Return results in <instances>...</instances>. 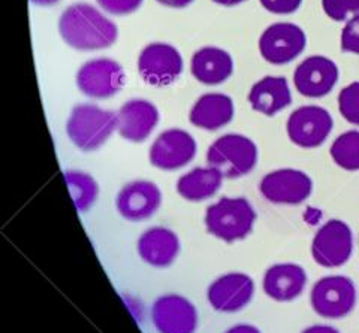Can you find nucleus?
<instances>
[{
	"label": "nucleus",
	"instance_id": "nucleus-8",
	"mask_svg": "<svg viewBox=\"0 0 359 333\" xmlns=\"http://www.w3.org/2000/svg\"><path fill=\"white\" fill-rule=\"evenodd\" d=\"M307 45L306 31L294 23L268 26L257 42L262 59L274 66H283L298 59Z\"/></svg>",
	"mask_w": 359,
	"mask_h": 333
},
{
	"label": "nucleus",
	"instance_id": "nucleus-26",
	"mask_svg": "<svg viewBox=\"0 0 359 333\" xmlns=\"http://www.w3.org/2000/svg\"><path fill=\"white\" fill-rule=\"evenodd\" d=\"M339 111L347 123L359 126V81L349 84L340 92Z\"/></svg>",
	"mask_w": 359,
	"mask_h": 333
},
{
	"label": "nucleus",
	"instance_id": "nucleus-3",
	"mask_svg": "<svg viewBox=\"0 0 359 333\" xmlns=\"http://www.w3.org/2000/svg\"><path fill=\"white\" fill-rule=\"evenodd\" d=\"M204 221L210 235L232 243L250 235L256 211L245 197H220L207 208Z\"/></svg>",
	"mask_w": 359,
	"mask_h": 333
},
{
	"label": "nucleus",
	"instance_id": "nucleus-27",
	"mask_svg": "<svg viewBox=\"0 0 359 333\" xmlns=\"http://www.w3.org/2000/svg\"><path fill=\"white\" fill-rule=\"evenodd\" d=\"M323 13L334 21H346L359 15V0H322Z\"/></svg>",
	"mask_w": 359,
	"mask_h": 333
},
{
	"label": "nucleus",
	"instance_id": "nucleus-32",
	"mask_svg": "<svg viewBox=\"0 0 359 333\" xmlns=\"http://www.w3.org/2000/svg\"><path fill=\"white\" fill-rule=\"evenodd\" d=\"M224 333H262V332L253 325L241 323V325H235V326L229 327Z\"/></svg>",
	"mask_w": 359,
	"mask_h": 333
},
{
	"label": "nucleus",
	"instance_id": "nucleus-18",
	"mask_svg": "<svg viewBox=\"0 0 359 333\" xmlns=\"http://www.w3.org/2000/svg\"><path fill=\"white\" fill-rule=\"evenodd\" d=\"M138 256L151 268L163 269L171 266L178 257L182 243L177 233L168 227H151L145 230L137 243Z\"/></svg>",
	"mask_w": 359,
	"mask_h": 333
},
{
	"label": "nucleus",
	"instance_id": "nucleus-9",
	"mask_svg": "<svg viewBox=\"0 0 359 333\" xmlns=\"http://www.w3.org/2000/svg\"><path fill=\"white\" fill-rule=\"evenodd\" d=\"M334 120L327 109L318 105L297 108L287 118V136L301 148H318L328 139Z\"/></svg>",
	"mask_w": 359,
	"mask_h": 333
},
{
	"label": "nucleus",
	"instance_id": "nucleus-30",
	"mask_svg": "<svg viewBox=\"0 0 359 333\" xmlns=\"http://www.w3.org/2000/svg\"><path fill=\"white\" fill-rule=\"evenodd\" d=\"M261 6L276 15L294 14L301 8L302 0H259Z\"/></svg>",
	"mask_w": 359,
	"mask_h": 333
},
{
	"label": "nucleus",
	"instance_id": "nucleus-11",
	"mask_svg": "<svg viewBox=\"0 0 359 333\" xmlns=\"http://www.w3.org/2000/svg\"><path fill=\"white\" fill-rule=\"evenodd\" d=\"M198 143L189 132L183 129L163 130L154 139L149 151L151 166L161 171H178L195 159Z\"/></svg>",
	"mask_w": 359,
	"mask_h": 333
},
{
	"label": "nucleus",
	"instance_id": "nucleus-13",
	"mask_svg": "<svg viewBox=\"0 0 359 333\" xmlns=\"http://www.w3.org/2000/svg\"><path fill=\"white\" fill-rule=\"evenodd\" d=\"M151 321L159 333H195L198 311L182 295H163L157 297L151 306Z\"/></svg>",
	"mask_w": 359,
	"mask_h": 333
},
{
	"label": "nucleus",
	"instance_id": "nucleus-20",
	"mask_svg": "<svg viewBox=\"0 0 359 333\" xmlns=\"http://www.w3.org/2000/svg\"><path fill=\"white\" fill-rule=\"evenodd\" d=\"M235 106L232 97L224 93H205L194 104L189 121L195 127L216 132L228 126L233 120Z\"/></svg>",
	"mask_w": 359,
	"mask_h": 333
},
{
	"label": "nucleus",
	"instance_id": "nucleus-12",
	"mask_svg": "<svg viewBox=\"0 0 359 333\" xmlns=\"http://www.w3.org/2000/svg\"><path fill=\"white\" fill-rule=\"evenodd\" d=\"M259 192L268 202L277 205H299L313 192L310 176L298 169L285 168L266 173L261 180Z\"/></svg>",
	"mask_w": 359,
	"mask_h": 333
},
{
	"label": "nucleus",
	"instance_id": "nucleus-17",
	"mask_svg": "<svg viewBox=\"0 0 359 333\" xmlns=\"http://www.w3.org/2000/svg\"><path fill=\"white\" fill-rule=\"evenodd\" d=\"M159 109L147 99H130L117 113L118 135L129 142L140 143L149 139L159 125Z\"/></svg>",
	"mask_w": 359,
	"mask_h": 333
},
{
	"label": "nucleus",
	"instance_id": "nucleus-34",
	"mask_svg": "<svg viewBox=\"0 0 359 333\" xmlns=\"http://www.w3.org/2000/svg\"><path fill=\"white\" fill-rule=\"evenodd\" d=\"M212 2L220 5V6H237L244 3L245 0H212Z\"/></svg>",
	"mask_w": 359,
	"mask_h": 333
},
{
	"label": "nucleus",
	"instance_id": "nucleus-25",
	"mask_svg": "<svg viewBox=\"0 0 359 333\" xmlns=\"http://www.w3.org/2000/svg\"><path fill=\"white\" fill-rule=\"evenodd\" d=\"M337 166L344 171H359V130L344 132L337 138L330 150Z\"/></svg>",
	"mask_w": 359,
	"mask_h": 333
},
{
	"label": "nucleus",
	"instance_id": "nucleus-33",
	"mask_svg": "<svg viewBox=\"0 0 359 333\" xmlns=\"http://www.w3.org/2000/svg\"><path fill=\"white\" fill-rule=\"evenodd\" d=\"M301 333H340L335 327L327 326V325H316V326H310L306 330H302Z\"/></svg>",
	"mask_w": 359,
	"mask_h": 333
},
{
	"label": "nucleus",
	"instance_id": "nucleus-21",
	"mask_svg": "<svg viewBox=\"0 0 359 333\" xmlns=\"http://www.w3.org/2000/svg\"><path fill=\"white\" fill-rule=\"evenodd\" d=\"M190 72L195 80L204 85H220L233 73L232 55L219 47H202L194 52L190 60Z\"/></svg>",
	"mask_w": 359,
	"mask_h": 333
},
{
	"label": "nucleus",
	"instance_id": "nucleus-28",
	"mask_svg": "<svg viewBox=\"0 0 359 333\" xmlns=\"http://www.w3.org/2000/svg\"><path fill=\"white\" fill-rule=\"evenodd\" d=\"M104 13L116 17L130 15L142 6L144 0H96Z\"/></svg>",
	"mask_w": 359,
	"mask_h": 333
},
{
	"label": "nucleus",
	"instance_id": "nucleus-19",
	"mask_svg": "<svg viewBox=\"0 0 359 333\" xmlns=\"http://www.w3.org/2000/svg\"><path fill=\"white\" fill-rule=\"evenodd\" d=\"M307 285V274L297 263H277L266 269L262 288L277 302H290L301 296Z\"/></svg>",
	"mask_w": 359,
	"mask_h": 333
},
{
	"label": "nucleus",
	"instance_id": "nucleus-7",
	"mask_svg": "<svg viewBox=\"0 0 359 333\" xmlns=\"http://www.w3.org/2000/svg\"><path fill=\"white\" fill-rule=\"evenodd\" d=\"M76 87L84 96L104 101L121 92L126 83L123 66L108 57H99L86 62L76 72Z\"/></svg>",
	"mask_w": 359,
	"mask_h": 333
},
{
	"label": "nucleus",
	"instance_id": "nucleus-31",
	"mask_svg": "<svg viewBox=\"0 0 359 333\" xmlns=\"http://www.w3.org/2000/svg\"><path fill=\"white\" fill-rule=\"evenodd\" d=\"M157 3H161L166 8H172V9H182L189 5H192L195 0H156Z\"/></svg>",
	"mask_w": 359,
	"mask_h": 333
},
{
	"label": "nucleus",
	"instance_id": "nucleus-29",
	"mask_svg": "<svg viewBox=\"0 0 359 333\" xmlns=\"http://www.w3.org/2000/svg\"><path fill=\"white\" fill-rule=\"evenodd\" d=\"M341 50L359 55V15L352 17L341 30Z\"/></svg>",
	"mask_w": 359,
	"mask_h": 333
},
{
	"label": "nucleus",
	"instance_id": "nucleus-1",
	"mask_svg": "<svg viewBox=\"0 0 359 333\" xmlns=\"http://www.w3.org/2000/svg\"><path fill=\"white\" fill-rule=\"evenodd\" d=\"M59 33L69 48L90 52L114 45L118 38V27L96 6L76 2L62 13Z\"/></svg>",
	"mask_w": 359,
	"mask_h": 333
},
{
	"label": "nucleus",
	"instance_id": "nucleus-14",
	"mask_svg": "<svg viewBox=\"0 0 359 333\" xmlns=\"http://www.w3.org/2000/svg\"><path fill=\"white\" fill-rule=\"evenodd\" d=\"M255 283L247 274L229 272L212 281L207 290L208 304L219 313H238L253 301Z\"/></svg>",
	"mask_w": 359,
	"mask_h": 333
},
{
	"label": "nucleus",
	"instance_id": "nucleus-15",
	"mask_svg": "<svg viewBox=\"0 0 359 333\" xmlns=\"http://www.w3.org/2000/svg\"><path fill=\"white\" fill-rule=\"evenodd\" d=\"M339 66L325 55H310L302 60L294 72L297 92L310 99H320L330 94L339 83Z\"/></svg>",
	"mask_w": 359,
	"mask_h": 333
},
{
	"label": "nucleus",
	"instance_id": "nucleus-22",
	"mask_svg": "<svg viewBox=\"0 0 359 333\" xmlns=\"http://www.w3.org/2000/svg\"><path fill=\"white\" fill-rule=\"evenodd\" d=\"M247 101L256 113L273 117L292 104L289 83L285 76H264L252 85Z\"/></svg>",
	"mask_w": 359,
	"mask_h": 333
},
{
	"label": "nucleus",
	"instance_id": "nucleus-5",
	"mask_svg": "<svg viewBox=\"0 0 359 333\" xmlns=\"http://www.w3.org/2000/svg\"><path fill=\"white\" fill-rule=\"evenodd\" d=\"M310 304L314 313L323 318H343L356 305L355 284L343 275L323 276L311 288Z\"/></svg>",
	"mask_w": 359,
	"mask_h": 333
},
{
	"label": "nucleus",
	"instance_id": "nucleus-10",
	"mask_svg": "<svg viewBox=\"0 0 359 333\" xmlns=\"http://www.w3.org/2000/svg\"><path fill=\"white\" fill-rule=\"evenodd\" d=\"M352 253V230L341 220L327 221L311 242L313 259L323 268H340L351 259Z\"/></svg>",
	"mask_w": 359,
	"mask_h": 333
},
{
	"label": "nucleus",
	"instance_id": "nucleus-24",
	"mask_svg": "<svg viewBox=\"0 0 359 333\" xmlns=\"http://www.w3.org/2000/svg\"><path fill=\"white\" fill-rule=\"evenodd\" d=\"M65 181L74 205L80 213H86L95 205L99 194V185L92 175L83 171H66Z\"/></svg>",
	"mask_w": 359,
	"mask_h": 333
},
{
	"label": "nucleus",
	"instance_id": "nucleus-35",
	"mask_svg": "<svg viewBox=\"0 0 359 333\" xmlns=\"http://www.w3.org/2000/svg\"><path fill=\"white\" fill-rule=\"evenodd\" d=\"M30 2L36 6H53L55 3H59L60 0H30Z\"/></svg>",
	"mask_w": 359,
	"mask_h": 333
},
{
	"label": "nucleus",
	"instance_id": "nucleus-4",
	"mask_svg": "<svg viewBox=\"0 0 359 333\" xmlns=\"http://www.w3.org/2000/svg\"><path fill=\"white\" fill-rule=\"evenodd\" d=\"M256 143L240 133H228L217 138L207 151V162L222 172L224 178L235 180L250 173L257 163Z\"/></svg>",
	"mask_w": 359,
	"mask_h": 333
},
{
	"label": "nucleus",
	"instance_id": "nucleus-6",
	"mask_svg": "<svg viewBox=\"0 0 359 333\" xmlns=\"http://www.w3.org/2000/svg\"><path fill=\"white\" fill-rule=\"evenodd\" d=\"M184 62L180 51L166 42H151L138 55V73L153 87H168L183 73Z\"/></svg>",
	"mask_w": 359,
	"mask_h": 333
},
{
	"label": "nucleus",
	"instance_id": "nucleus-2",
	"mask_svg": "<svg viewBox=\"0 0 359 333\" xmlns=\"http://www.w3.org/2000/svg\"><path fill=\"white\" fill-rule=\"evenodd\" d=\"M117 130V114L95 104L72 108L66 123L67 138L84 153L99 150Z\"/></svg>",
	"mask_w": 359,
	"mask_h": 333
},
{
	"label": "nucleus",
	"instance_id": "nucleus-23",
	"mask_svg": "<svg viewBox=\"0 0 359 333\" xmlns=\"http://www.w3.org/2000/svg\"><path fill=\"white\" fill-rule=\"evenodd\" d=\"M224 176L212 166L195 168L182 175L177 181V193L184 201L202 202L215 196L222 187Z\"/></svg>",
	"mask_w": 359,
	"mask_h": 333
},
{
	"label": "nucleus",
	"instance_id": "nucleus-16",
	"mask_svg": "<svg viewBox=\"0 0 359 333\" xmlns=\"http://www.w3.org/2000/svg\"><path fill=\"white\" fill-rule=\"evenodd\" d=\"M162 204V192L154 183L137 180L128 183L116 197L117 213L132 223L153 217Z\"/></svg>",
	"mask_w": 359,
	"mask_h": 333
}]
</instances>
